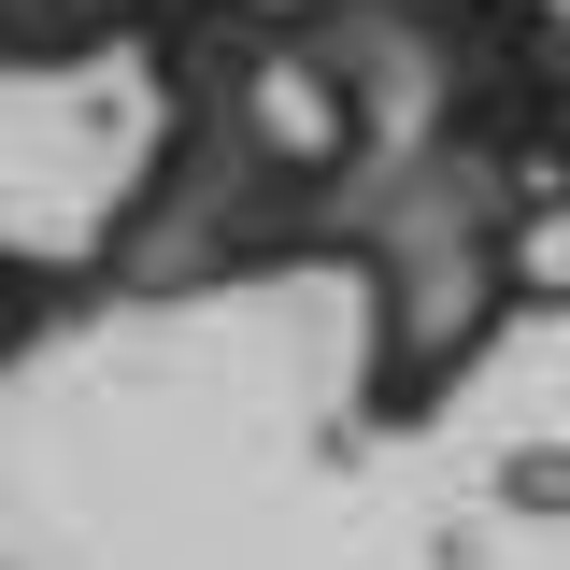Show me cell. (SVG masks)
<instances>
[{
  "mask_svg": "<svg viewBox=\"0 0 570 570\" xmlns=\"http://www.w3.org/2000/svg\"><path fill=\"white\" fill-rule=\"evenodd\" d=\"M100 314H115V285L86 272V243H0V385H14V371H43V356L71 343V328H100Z\"/></svg>",
  "mask_w": 570,
  "mask_h": 570,
  "instance_id": "3957f363",
  "label": "cell"
},
{
  "mask_svg": "<svg viewBox=\"0 0 570 570\" xmlns=\"http://www.w3.org/2000/svg\"><path fill=\"white\" fill-rule=\"evenodd\" d=\"M400 142H371L343 115V86L314 71V43H285L272 86L243 100H157L142 171L100 200L86 272L115 285V314H171V299H228V285L343 272L356 200Z\"/></svg>",
  "mask_w": 570,
  "mask_h": 570,
  "instance_id": "6da1fadb",
  "label": "cell"
},
{
  "mask_svg": "<svg viewBox=\"0 0 570 570\" xmlns=\"http://www.w3.org/2000/svg\"><path fill=\"white\" fill-rule=\"evenodd\" d=\"M356 414L371 428H442L499 371L528 314H557L542 272V171H499L456 142H400L356 200Z\"/></svg>",
  "mask_w": 570,
  "mask_h": 570,
  "instance_id": "7a4b0ae2",
  "label": "cell"
},
{
  "mask_svg": "<svg viewBox=\"0 0 570 570\" xmlns=\"http://www.w3.org/2000/svg\"><path fill=\"white\" fill-rule=\"evenodd\" d=\"M542 200L570 214V115H557V129H542Z\"/></svg>",
  "mask_w": 570,
  "mask_h": 570,
  "instance_id": "5b68a950",
  "label": "cell"
},
{
  "mask_svg": "<svg viewBox=\"0 0 570 570\" xmlns=\"http://www.w3.org/2000/svg\"><path fill=\"white\" fill-rule=\"evenodd\" d=\"M157 0H0V86H71L100 58H142Z\"/></svg>",
  "mask_w": 570,
  "mask_h": 570,
  "instance_id": "277c9868",
  "label": "cell"
}]
</instances>
